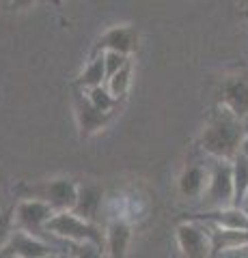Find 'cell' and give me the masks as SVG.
I'll return each mask as SVG.
<instances>
[{
    "mask_svg": "<svg viewBox=\"0 0 248 258\" xmlns=\"http://www.w3.org/2000/svg\"><path fill=\"white\" fill-rule=\"evenodd\" d=\"M104 232H106V256L127 258V247L132 241V224L123 217H110Z\"/></svg>",
    "mask_w": 248,
    "mask_h": 258,
    "instance_id": "cell-12",
    "label": "cell"
},
{
    "mask_svg": "<svg viewBox=\"0 0 248 258\" xmlns=\"http://www.w3.org/2000/svg\"><path fill=\"white\" fill-rule=\"evenodd\" d=\"M242 211H246V213H248V196H246V200H244V205H242Z\"/></svg>",
    "mask_w": 248,
    "mask_h": 258,
    "instance_id": "cell-23",
    "label": "cell"
},
{
    "mask_svg": "<svg viewBox=\"0 0 248 258\" xmlns=\"http://www.w3.org/2000/svg\"><path fill=\"white\" fill-rule=\"evenodd\" d=\"M67 254L59 252L41 237H33L24 230L15 228L13 237L9 239L7 247L0 252V258H63Z\"/></svg>",
    "mask_w": 248,
    "mask_h": 258,
    "instance_id": "cell-8",
    "label": "cell"
},
{
    "mask_svg": "<svg viewBox=\"0 0 248 258\" xmlns=\"http://www.w3.org/2000/svg\"><path fill=\"white\" fill-rule=\"evenodd\" d=\"M82 93L86 95V99H89L95 108L102 110V112H106V114H115V110L119 108V101L108 93L106 86H97V88H91V91H82Z\"/></svg>",
    "mask_w": 248,
    "mask_h": 258,
    "instance_id": "cell-18",
    "label": "cell"
},
{
    "mask_svg": "<svg viewBox=\"0 0 248 258\" xmlns=\"http://www.w3.org/2000/svg\"><path fill=\"white\" fill-rule=\"evenodd\" d=\"M13 207H15V228L28 232L33 237H41V232H45L47 222L57 215L52 207H47L45 203L35 198H20Z\"/></svg>",
    "mask_w": 248,
    "mask_h": 258,
    "instance_id": "cell-7",
    "label": "cell"
},
{
    "mask_svg": "<svg viewBox=\"0 0 248 258\" xmlns=\"http://www.w3.org/2000/svg\"><path fill=\"white\" fill-rule=\"evenodd\" d=\"M231 166H233V189H235L233 209H242L248 196V159L244 155H237L231 161Z\"/></svg>",
    "mask_w": 248,
    "mask_h": 258,
    "instance_id": "cell-16",
    "label": "cell"
},
{
    "mask_svg": "<svg viewBox=\"0 0 248 258\" xmlns=\"http://www.w3.org/2000/svg\"><path fill=\"white\" fill-rule=\"evenodd\" d=\"M239 155H244L246 159H248V136H246V140H244V144H242V153Z\"/></svg>",
    "mask_w": 248,
    "mask_h": 258,
    "instance_id": "cell-22",
    "label": "cell"
},
{
    "mask_svg": "<svg viewBox=\"0 0 248 258\" xmlns=\"http://www.w3.org/2000/svg\"><path fill=\"white\" fill-rule=\"evenodd\" d=\"M220 106L239 120H248V74L227 76L220 88Z\"/></svg>",
    "mask_w": 248,
    "mask_h": 258,
    "instance_id": "cell-10",
    "label": "cell"
},
{
    "mask_svg": "<svg viewBox=\"0 0 248 258\" xmlns=\"http://www.w3.org/2000/svg\"><path fill=\"white\" fill-rule=\"evenodd\" d=\"M102 56H104V67H106V82L115 74H119V71H121L127 62H132L130 56H123V54H117V52H106Z\"/></svg>",
    "mask_w": 248,
    "mask_h": 258,
    "instance_id": "cell-20",
    "label": "cell"
},
{
    "mask_svg": "<svg viewBox=\"0 0 248 258\" xmlns=\"http://www.w3.org/2000/svg\"><path fill=\"white\" fill-rule=\"evenodd\" d=\"M74 118H76V127L80 138H93L95 134H100L102 129H106V125L113 120V114H106L93 106L86 99V95L82 91H74Z\"/></svg>",
    "mask_w": 248,
    "mask_h": 258,
    "instance_id": "cell-9",
    "label": "cell"
},
{
    "mask_svg": "<svg viewBox=\"0 0 248 258\" xmlns=\"http://www.w3.org/2000/svg\"><path fill=\"white\" fill-rule=\"evenodd\" d=\"M248 136L244 120L235 118L222 106L216 108L199 136V147L214 161H233L242 153V144Z\"/></svg>",
    "mask_w": 248,
    "mask_h": 258,
    "instance_id": "cell-1",
    "label": "cell"
},
{
    "mask_svg": "<svg viewBox=\"0 0 248 258\" xmlns=\"http://www.w3.org/2000/svg\"><path fill=\"white\" fill-rule=\"evenodd\" d=\"M97 86H106V67H104V56H89L84 62V69L78 74L74 88L78 91H91Z\"/></svg>",
    "mask_w": 248,
    "mask_h": 258,
    "instance_id": "cell-15",
    "label": "cell"
},
{
    "mask_svg": "<svg viewBox=\"0 0 248 258\" xmlns=\"http://www.w3.org/2000/svg\"><path fill=\"white\" fill-rule=\"evenodd\" d=\"M24 198L41 200L47 207L54 209V213L74 211L80 183L71 176H59V179H45L37 181L33 185H24Z\"/></svg>",
    "mask_w": 248,
    "mask_h": 258,
    "instance_id": "cell-3",
    "label": "cell"
},
{
    "mask_svg": "<svg viewBox=\"0 0 248 258\" xmlns=\"http://www.w3.org/2000/svg\"><path fill=\"white\" fill-rule=\"evenodd\" d=\"M102 207H104V189H102V185H97V183H80L74 213L78 217H82V220L95 224V220H97V215L102 211Z\"/></svg>",
    "mask_w": 248,
    "mask_h": 258,
    "instance_id": "cell-14",
    "label": "cell"
},
{
    "mask_svg": "<svg viewBox=\"0 0 248 258\" xmlns=\"http://www.w3.org/2000/svg\"><path fill=\"white\" fill-rule=\"evenodd\" d=\"M13 232H15V207H9L5 211H0V252L7 247Z\"/></svg>",
    "mask_w": 248,
    "mask_h": 258,
    "instance_id": "cell-19",
    "label": "cell"
},
{
    "mask_svg": "<svg viewBox=\"0 0 248 258\" xmlns=\"http://www.w3.org/2000/svg\"><path fill=\"white\" fill-rule=\"evenodd\" d=\"M233 166L231 161H214L210 166V185L203 196L207 211H225L233 207Z\"/></svg>",
    "mask_w": 248,
    "mask_h": 258,
    "instance_id": "cell-4",
    "label": "cell"
},
{
    "mask_svg": "<svg viewBox=\"0 0 248 258\" xmlns=\"http://www.w3.org/2000/svg\"><path fill=\"white\" fill-rule=\"evenodd\" d=\"M175 239H177L179 252L183 258H214L210 228L201 222H179L177 228H175Z\"/></svg>",
    "mask_w": 248,
    "mask_h": 258,
    "instance_id": "cell-5",
    "label": "cell"
},
{
    "mask_svg": "<svg viewBox=\"0 0 248 258\" xmlns=\"http://www.w3.org/2000/svg\"><path fill=\"white\" fill-rule=\"evenodd\" d=\"M188 220L203 222L216 226V228H225V230H237V232H248V213L242 209H225V211H205L199 215H192Z\"/></svg>",
    "mask_w": 248,
    "mask_h": 258,
    "instance_id": "cell-13",
    "label": "cell"
},
{
    "mask_svg": "<svg viewBox=\"0 0 248 258\" xmlns=\"http://www.w3.org/2000/svg\"><path fill=\"white\" fill-rule=\"evenodd\" d=\"M45 232L52 237L67 241L69 245H97L106 249V232L93 222H86L78 217L74 211H63L57 213L45 226Z\"/></svg>",
    "mask_w": 248,
    "mask_h": 258,
    "instance_id": "cell-2",
    "label": "cell"
},
{
    "mask_svg": "<svg viewBox=\"0 0 248 258\" xmlns=\"http://www.w3.org/2000/svg\"><path fill=\"white\" fill-rule=\"evenodd\" d=\"M132 78H134V60L132 62H127L125 67L119 71V74H115L113 78L106 82V88H108V93L115 97V99L121 103L127 93H130V86H132Z\"/></svg>",
    "mask_w": 248,
    "mask_h": 258,
    "instance_id": "cell-17",
    "label": "cell"
},
{
    "mask_svg": "<svg viewBox=\"0 0 248 258\" xmlns=\"http://www.w3.org/2000/svg\"><path fill=\"white\" fill-rule=\"evenodd\" d=\"M138 28L134 24H115L102 32L97 37V41L93 43V50L91 56H100V54H106V52H117V54H123V56H130L138 50Z\"/></svg>",
    "mask_w": 248,
    "mask_h": 258,
    "instance_id": "cell-6",
    "label": "cell"
},
{
    "mask_svg": "<svg viewBox=\"0 0 248 258\" xmlns=\"http://www.w3.org/2000/svg\"><path fill=\"white\" fill-rule=\"evenodd\" d=\"M210 185V166L203 164H188L177 179V189L183 198H203Z\"/></svg>",
    "mask_w": 248,
    "mask_h": 258,
    "instance_id": "cell-11",
    "label": "cell"
},
{
    "mask_svg": "<svg viewBox=\"0 0 248 258\" xmlns=\"http://www.w3.org/2000/svg\"><path fill=\"white\" fill-rule=\"evenodd\" d=\"M71 252L69 256L71 258H108L106 256V249L104 247H97V245H69Z\"/></svg>",
    "mask_w": 248,
    "mask_h": 258,
    "instance_id": "cell-21",
    "label": "cell"
}]
</instances>
